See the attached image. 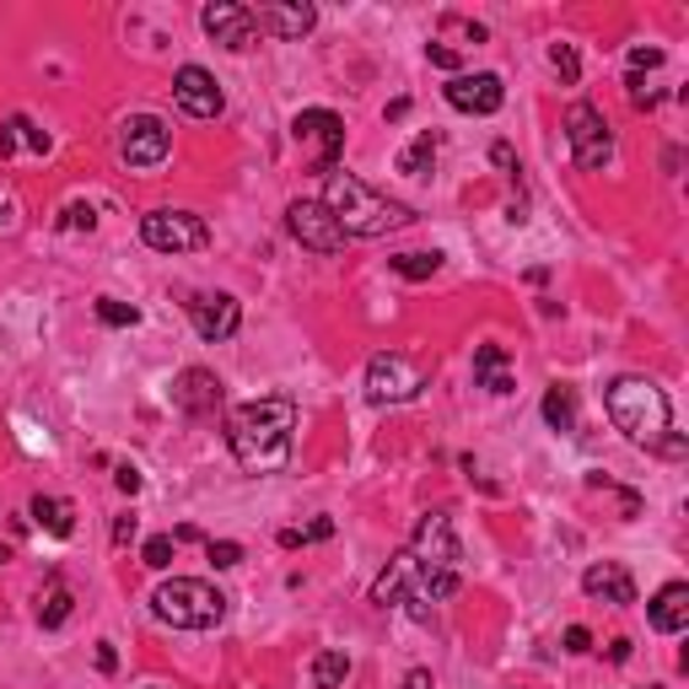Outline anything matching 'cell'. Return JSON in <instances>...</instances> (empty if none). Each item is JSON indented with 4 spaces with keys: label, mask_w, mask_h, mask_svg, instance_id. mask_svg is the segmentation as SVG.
Segmentation results:
<instances>
[{
    "label": "cell",
    "mask_w": 689,
    "mask_h": 689,
    "mask_svg": "<svg viewBox=\"0 0 689 689\" xmlns=\"http://www.w3.org/2000/svg\"><path fill=\"white\" fill-rule=\"evenodd\" d=\"M582 593L598 598V604L625 609V604H635V576H630L620 561H593L587 571H582Z\"/></svg>",
    "instance_id": "cell-17"
},
{
    "label": "cell",
    "mask_w": 689,
    "mask_h": 689,
    "mask_svg": "<svg viewBox=\"0 0 689 689\" xmlns=\"http://www.w3.org/2000/svg\"><path fill=\"white\" fill-rule=\"evenodd\" d=\"M70 609H76V593L65 587L60 576H49V587L38 593V625L44 630H60L70 620Z\"/></svg>",
    "instance_id": "cell-23"
},
{
    "label": "cell",
    "mask_w": 689,
    "mask_h": 689,
    "mask_svg": "<svg viewBox=\"0 0 689 689\" xmlns=\"http://www.w3.org/2000/svg\"><path fill=\"white\" fill-rule=\"evenodd\" d=\"M565 140H571V157H576L582 173H604L609 157H615L609 119H604V108H593V103H571V108H565Z\"/></svg>",
    "instance_id": "cell-6"
},
{
    "label": "cell",
    "mask_w": 689,
    "mask_h": 689,
    "mask_svg": "<svg viewBox=\"0 0 689 689\" xmlns=\"http://www.w3.org/2000/svg\"><path fill=\"white\" fill-rule=\"evenodd\" d=\"M280 550H302V528H286V533H280Z\"/></svg>",
    "instance_id": "cell-43"
},
{
    "label": "cell",
    "mask_w": 689,
    "mask_h": 689,
    "mask_svg": "<svg viewBox=\"0 0 689 689\" xmlns=\"http://www.w3.org/2000/svg\"><path fill=\"white\" fill-rule=\"evenodd\" d=\"M646 689H657V685H646Z\"/></svg>",
    "instance_id": "cell-46"
},
{
    "label": "cell",
    "mask_w": 689,
    "mask_h": 689,
    "mask_svg": "<svg viewBox=\"0 0 689 689\" xmlns=\"http://www.w3.org/2000/svg\"><path fill=\"white\" fill-rule=\"evenodd\" d=\"M199 27L210 33V44H221V49H232V55H243V49L259 44L253 5H238V0H210V5L199 11Z\"/></svg>",
    "instance_id": "cell-12"
},
{
    "label": "cell",
    "mask_w": 689,
    "mask_h": 689,
    "mask_svg": "<svg viewBox=\"0 0 689 689\" xmlns=\"http://www.w3.org/2000/svg\"><path fill=\"white\" fill-rule=\"evenodd\" d=\"M16 135H22V140L33 146V151H49V135H44V129H33L27 119H22V114H16Z\"/></svg>",
    "instance_id": "cell-36"
},
{
    "label": "cell",
    "mask_w": 689,
    "mask_h": 689,
    "mask_svg": "<svg viewBox=\"0 0 689 689\" xmlns=\"http://www.w3.org/2000/svg\"><path fill=\"white\" fill-rule=\"evenodd\" d=\"M0 565H5V550H0Z\"/></svg>",
    "instance_id": "cell-44"
},
{
    "label": "cell",
    "mask_w": 689,
    "mask_h": 689,
    "mask_svg": "<svg viewBox=\"0 0 689 689\" xmlns=\"http://www.w3.org/2000/svg\"><path fill=\"white\" fill-rule=\"evenodd\" d=\"M291 140L308 151V162H313V173H334L340 168V151H345V119L334 114V108H302L297 119H291Z\"/></svg>",
    "instance_id": "cell-7"
},
{
    "label": "cell",
    "mask_w": 689,
    "mask_h": 689,
    "mask_svg": "<svg viewBox=\"0 0 689 689\" xmlns=\"http://www.w3.org/2000/svg\"><path fill=\"white\" fill-rule=\"evenodd\" d=\"M437 151H441V135H437V129H421V135L399 151V162H393V168H399L404 179H426V173L437 168Z\"/></svg>",
    "instance_id": "cell-21"
},
{
    "label": "cell",
    "mask_w": 689,
    "mask_h": 689,
    "mask_svg": "<svg viewBox=\"0 0 689 689\" xmlns=\"http://www.w3.org/2000/svg\"><path fill=\"white\" fill-rule=\"evenodd\" d=\"M114 485H119L125 496H135V491H140V469H135V463H119V469H114Z\"/></svg>",
    "instance_id": "cell-35"
},
{
    "label": "cell",
    "mask_w": 689,
    "mask_h": 689,
    "mask_svg": "<svg viewBox=\"0 0 689 689\" xmlns=\"http://www.w3.org/2000/svg\"><path fill=\"white\" fill-rule=\"evenodd\" d=\"M140 561L151 565V571H168V565L179 561V539H173V533H157V539H146Z\"/></svg>",
    "instance_id": "cell-28"
},
{
    "label": "cell",
    "mask_w": 689,
    "mask_h": 689,
    "mask_svg": "<svg viewBox=\"0 0 689 689\" xmlns=\"http://www.w3.org/2000/svg\"><path fill=\"white\" fill-rule=\"evenodd\" d=\"M663 65V49H630V70L641 76V70H657Z\"/></svg>",
    "instance_id": "cell-34"
},
{
    "label": "cell",
    "mask_w": 689,
    "mask_h": 689,
    "mask_svg": "<svg viewBox=\"0 0 689 689\" xmlns=\"http://www.w3.org/2000/svg\"><path fill=\"white\" fill-rule=\"evenodd\" d=\"M205 555L216 571H232V565H243V544H232V539H205Z\"/></svg>",
    "instance_id": "cell-30"
},
{
    "label": "cell",
    "mask_w": 689,
    "mask_h": 689,
    "mask_svg": "<svg viewBox=\"0 0 689 689\" xmlns=\"http://www.w3.org/2000/svg\"><path fill=\"white\" fill-rule=\"evenodd\" d=\"M173 404L184 410L188 421H216V415H221V382H216V372H205V367L179 372V382H173Z\"/></svg>",
    "instance_id": "cell-16"
},
{
    "label": "cell",
    "mask_w": 689,
    "mask_h": 689,
    "mask_svg": "<svg viewBox=\"0 0 689 689\" xmlns=\"http://www.w3.org/2000/svg\"><path fill=\"white\" fill-rule=\"evenodd\" d=\"M388 264H393V275H404V280H432L441 269V253H393Z\"/></svg>",
    "instance_id": "cell-26"
},
{
    "label": "cell",
    "mask_w": 689,
    "mask_h": 689,
    "mask_svg": "<svg viewBox=\"0 0 689 689\" xmlns=\"http://www.w3.org/2000/svg\"><path fill=\"white\" fill-rule=\"evenodd\" d=\"M544 426H550V432H576V388L555 382V388L544 393Z\"/></svg>",
    "instance_id": "cell-24"
},
{
    "label": "cell",
    "mask_w": 689,
    "mask_h": 689,
    "mask_svg": "<svg viewBox=\"0 0 689 689\" xmlns=\"http://www.w3.org/2000/svg\"><path fill=\"white\" fill-rule=\"evenodd\" d=\"M151 689H162V685H151Z\"/></svg>",
    "instance_id": "cell-45"
},
{
    "label": "cell",
    "mask_w": 689,
    "mask_h": 689,
    "mask_svg": "<svg viewBox=\"0 0 689 689\" xmlns=\"http://www.w3.org/2000/svg\"><path fill=\"white\" fill-rule=\"evenodd\" d=\"M604 410L615 421V432H625V441L635 447H663L674 437V410H668V393L652 382V377H615L609 393H604Z\"/></svg>",
    "instance_id": "cell-4"
},
{
    "label": "cell",
    "mask_w": 689,
    "mask_h": 689,
    "mask_svg": "<svg viewBox=\"0 0 689 689\" xmlns=\"http://www.w3.org/2000/svg\"><path fill=\"white\" fill-rule=\"evenodd\" d=\"M474 382L485 388V393H496V399H506L517 382H512V372H506V351L502 345H480L474 351Z\"/></svg>",
    "instance_id": "cell-20"
},
{
    "label": "cell",
    "mask_w": 689,
    "mask_h": 689,
    "mask_svg": "<svg viewBox=\"0 0 689 689\" xmlns=\"http://www.w3.org/2000/svg\"><path fill=\"white\" fill-rule=\"evenodd\" d=\"M323 205H329V216L340 221L345 238H388V232H399V227L415 221L410 205H399V199H388L382 188L361 184L356 173H329Z\"/></svg>",
    "instance_id": "cell-3"
},
{
    "label": "cell",
    "mask_w": 689,
    "mask_h": 689,
    "mask_svg": "<svg viewBox=\"0 0 689 689\" xmlns=\"http://www.w3.org/2000/svg\"><path fill=\"white\" fill-rule=\"evenodd\" d=\"M550 65H555V76H561L565 87H576V81H582V60H576V49H571V44H550Z\"/></svg>",
    "instance_id": "cell-29"
},
{
    "label": "cell",
    "mask_w": 689,
    "mask_h": 689,
    "mask_svg": "<svg viewBox=\"0 0 689 689\" xmlns=\"http://www.w3.org/2000/svg\"><path fill=\"white\" fill-rule=\"evenodd\" d=\"M421 388H426V372L404 351H377L367 361V399L377 410L382 404H410V399H421Z\"/></svg>",
    "instance_id": "cell-8"
},
{
    "label": "cell",
    "mask_w": 689,
    "mask_h": 689,
    "mask_svg": "<svg viewBox=\"0 0 689 689\" xmlns=\"http://www.w3.org/2000/svg\"><path fill=\"white\" fill-rule=\"evenodd\" d=\"M173 97H179V108H184L188 119H216V114L227 108V97H221L216 76H210V70H199V65H184V70L173 76Z\"/></svg>",
    "instance_id": "cell-14"
},
{
    "label": "cell",
    "mask_w": 689,
    "mask_h": 689,
    "mask_svg": "<svg viewBox=\"0 0 689 689\" xmlns=\"http://www.w3.org/2000/svg\"><path fill=\"white\" fill-rule=\"evenodd\" d=\"M291 432H297V404L291 399H253L238 404L227 415V441H232V458L249 469V474H275L286 469L291 458Z\"/></svg>",
    "instance_id": "cell-2"
},
{
    "label": "cell",
    "mask_w": 689,
    "mask_h": 689,
    "mask_svg": "<svg viewBox=\"0 0 689 689\" xmlns=\"http://www.w3.org/2000/svg\"><path fill=\"white\" fill-rule=\"evenodd\" d=\"M16 140H22V135H16V119H11V125H0V157H11V151H16Z\"/></svg>",
    "instance_id": "cell-41"
},
{
    "label": "cell",
    "mask_w": 689,
    "mask_h": 689,
    "mask_svg": "<svg viewBox=\"0 0 689 689\" xmlns=\"http://www.w3.org/2000/svg\"><path fill=\"white\" fill-rule=\"evenodd\" d=\"M447 103L458 108V114H474V119H491V114H502V103H506V87H502V76L496 70H458L447 87Z\"/></svg>",
    "instance_id": "cell-13"
},
{
    "label": "cell",
    "mask_w": 689,
    "mask_h": 689,
    "mask_svg": "<svg viewBox=\"0 0 689 689\" xmlns=\"http://www.w3.org/2000/svg\"><path fill=\"white\" fill-rule=\"evenodd\" d=\"M27 517H33L44 533H55V539H70V533H76V506L60 502V496H33Z\"/></svg>",
    "instance_id": "cell-22"
},
{
    "label": "cell",
    "mask_w": 689,
    "mask_h": 689,
    "mask_svg": "<svg viewBox=\"0 0 689 689\" xmlns=\"http://www.w3.org/2000/svg\"><path fill=\"white\" fill-rule=\"evenodd\" d=\"M60 227H65V232H92V227H97V216H92V205H70Z\"/></svg>",
    "instance_id": "cell-31"
},
{
    "label": "cell",
    "mask_w": 689,
    "mask_h": 689,
    "mask_svg": "<svg viewBox=\"0 0 689 689\" xmlns=\"http://www.w3.org/2000/svg\"><path fill=\"white\" fill-rule=\"evenodd\" d=\"M92 663H97V674H114V668H119V652H114V641H97Z\"/></svg>",
    "instance_id": "cell-33"
},
{
    "label": "cell",
    "mask_w": 689,
    "mask_h": 689,
    "mask_svg": "<svg viewBox=\"0 0 689 689\" xmlns=\"http://www.w3.org/2000/svg\"><path fill=\"white\" fill-rule=\"evenodd\" d=\"M0 227H16V194L0 184Z\"/></svg>",
    "instance_id": "cell-39"
},
{
    "label": "cell",
    "mask_w": 689,
    "mask_h": 689,
    "mask_svg": "<svg viewBox=\"0 0 689 689\" xmlns=\"http://www.w3.org/2000/svg\"><path fill=\"white\" fill-rule=\"evenodd\" d=\"M399 689H432V674H426V668H410V674H404V685Z\"/></svg>",
    "instance_id": "cell-42"
},
{
    "label": "cell",
    "mask_w": 689,
    "mask_h": 689,
    "mask_svg": "<svg viewBox=\"0 0 689 689\" xmlns=\"http://www.w3.org/2000/svg\"><path fill=\"white\" fill-rule=\"evenodd\" d=\"M151 615L173 630H216L227 620V593H216L199 576H173L151 593Z\"/></svg>",
    "instance_id": "cell-5"
},
{
    "label": "cell",
    "mask_w": 689,
    "mask_h": 689,
    "mask_svg": "<svg viewBox=\"0 0 689 689\" xmlns=\"http://www.w3.org/2000/svg\"><path fill=\"white\" fill-rule=\"evenodd\" d=\"M646 625L657 630V635H679V630H689V587L685 582L657 587V598L646 604Z\"/></svg>",
    "instance_id": "cell-19"
},
{
    "label": "cell",
    "mask_w": 689,
    "mask_h": 689,
    "mask_svg": "<svg viewBox=\"0 0 689 689\" xmlns=\"http://www.w3.org/2000/svg\"><path fill=\"white\" fill-rule=\"evenodd\" d=\"M345 674H351V657H345L340 646H323L313 657V689H340Z\"/></svg>",
    "instance_id": "cell-25"
},
{
    "label": "cell",
    "mask_w": 689,
    "mask_h": 689,
    "mask_svg": "<svg viewBox=\"0 0 689 689\" xmlns=\"http://www.w3.org/2000/svg\"><path fill=\"white\" fill-rule=\"evenodd\" d=\"M135 539V512H125L119 523H114V544H129Z\"/></svg>",
    "instance_id": "cell-40"
},
{
    "label": "cell",
    "mask_w": 689,
    "mask_h": 689,
    "mask_svg": "<svg viewBox=\"0 0 689 689\" xmlns=\"http://www.w3.org/2000/svg\"><path fill=\"white\" fill-rule=\"evenodd\" d=\"M173 151V129L162 125L157 114H129L119 125V157L129 168H162Z\"/></svg>",
    "instance_id": "cell-11"
},
{
    "label": "cell",
    "mask_w": 689,
    "mask_h": 689,
    "mask_svg": "<svg viewBox=\"0 0 689 689\" xmlns=\"http://www.w3.org/2000/svg\"><path fill=\"white\" fill-rule=\"evenodd\" d=\"M491 162H496V168H506V173H517V151H512L506 140H496V146H491Z\"/></svg>",
    "instance_id": "cell-38"
},
{
    "label": "cell",
    "mask_w": 689,
    "mask_h": 689,
    "mask_svg": "<svg viewBox=\"0 0 689 689\" xmlns=\"http://www.w3.org/2000/svg\"><path fill=\"white\" fill-rule=\"evenodd\" d=\"M565 652H576V657H582V652H593V635H587L582 625H571V630H565Z\"/></svg>",
    "instance_id": "cell-37"
},
{
    "label": "cell",
    "mask_w": 689,
    "mask_h": 689,
    "mask_svg": "<svg viewBox=\"0 0 689 689\" xmlns=\"http://www.w3.org/2000/svg\"><path fill=\"white\" fill-rule=\"evenodd\" d=\"M253 22H259V33H269V38H280V44H297V38L313 33L318 11L302 5V0H291V5H259Z\"/></svg>",
    "instance_id": "cell-18"
},
{
    "label": "cell",
    "mask_w": 689,
    "mask_h": 689,
    "mask_svg": "<svg viewBox=\"0 0 689 689\" xmlns=\"http://www.w3.org/2000/svg\"><path fill=\"white\" fill-rule=\"evenodd\" d=\"M97 323H103V329H135V323H140V308H129L119 297H97Z\"/></svg>",
    "instance_id": "cell-27"
},
{
    "label": "cell",
    "mask_w": 689,
    "mask_h": 689,
    "mask_svg": "<svg viewBox=\"0 0 689 689\" xmlns=\"http://www.w3.org/2000/svg\"><path fill=\"white\" fill-rule=\"evenodd\" d=\"M286 232L313 253H340L351 243V238L340 232V221L329 216L323 199H291V205H286Z\"/></svg>",
    "instance_id": "cell-10"
},
{
    "label": "cell",
    "mask_w": 689,
    "mask_h": 689,
    "mask_svg": "<svg viewBox=\"0 0 689 689\" xmlns=\"http://www.w3.org/2000/svg\"><path fill=\"white\" fill-rule=\"evenodd\" d=\"M140 243L157 253H199L210 249V227L188 210H151L140 216Z\"/></svg>",
    "instance_id": "cell-9"
},
{
    "label": "cell",
    "mask_w": 689,
    "mask_h": 689,
    "mask_svg": "<svg viewBox=\"0 0 689 689\" xmlns=\"http://www.w3.org/2000/svg\"><path fill=\"white\" fill-rule=\"evenodd\" d=\"M188 318H194V329H199L205 345H227V340L238 334V323H243V308H238V297L216 291V297H194V302H188Z\"/></svg>",
    "instance_id": "cell-15"
},
{
    "label": "cell",
    "mask_w": 689,
    "mask_h": 689,
    "mask_svg": "<svg viewBox=\"0 0 689 689\" xmlns=\"http://www.w3.org/2000/svg\"><path fill=\"white\" fill-rule=\"evenodd\" d=\"M458 561H463V544H458V533H452V517H447V512H426V517L415 523L410 550H399V555L388 561V571L372 582V604L377 609L410 604L415 620H432L426 604L452 598L458 582H463V576H458Z\"/></svg>",
    "instance_id": "cell-1"
},
{
    "label": "cell",
    "mask_w": 689,
    "mask_h": 689,
    "mask_svg": "<svg viewBox=\"0 0 689 689\" xmlns=\"http://www.w3.org/2000/svg\"><path fill=\"white\" fill-rule=\"evenodd\" d=\"M426 55H432V65L452 70V76H458V65H463V60H458V49H452V44H441V38H437V44H426Z\"/></svg>",
    "instance_id": "cell-32"
}]
</instances>
